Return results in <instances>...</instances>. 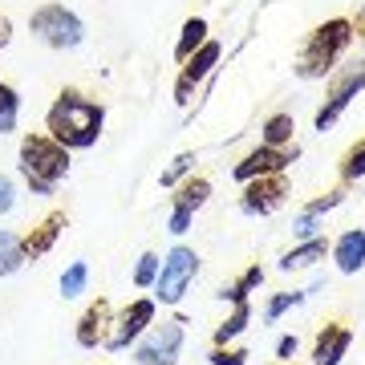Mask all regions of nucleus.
I'll return each instance as SVG.
<instances>
[{"label": "nucleus", "mask_w": 365, "mask_h": 365, "mask_svg": "<svg viewBox=\"0 0 365 365\" xmlns=\"http://www.w3.org/2000/svg\"><path fill=\"white\" fill-rule=\"evenodd\" d=\"M102 122H106V110L90 98H81L78 90H66L49 110V134L66 150H90L102 134Z\"/></svg>", "instance_id": "nucleus-1"}, {"label": "nucleus", "mask_w": 365, "mask_h": 365, "mask_svg": "<svg viewBox=\"0 0 365 365\" xmlns=\"http://www.w3.org/2000/svg\"><path fill=\"white\" fill-rule=\"evenodd\" d=\"M21 175L37 195H53L69 175V150L53 134H29L21 143Z\"/></svg>", "instance_id": "nucleus-2"}, {"label": "nucleus", "mask_w": 365, "mask_h": 365, "mask_svg": "<svg viewBox=\"0 0 365 365\" xmlns=\"http://www.w3.org/2000/svg\"><path fill=\"white\" fill-rule=\"evenodd\" d=\"M349 41H353V25H349V21H325L321 29H313L309 45L300 49L297 73H300V78H325L329 69H333V61L349 49Z\"/></svg>", "instance_id": "nucleus-3"}, {"label": "nucleus", "mask_w": 365, "mask_h": 365, "mask_svg": "<svg viewBox=\"0 0 365 365\" xmlns=\"http://www.w3.org/2000/svg\"><path fill=\"white\" fill-rule=\"evenodd\" d=\"M29 29H33L37 41H45L49 49H73V45H81V37H86L81 21L69 13L66 4H45V9H37L33 21H29Z\"/></svg>", "instance_id": "nucleus-4"}, {"label": "nucleus", "mask_w": 365, "mask_h": 365, "mask_svg": "<svg viewBox=\"0 0 365 365\" xmlns=\"http://www.w3.org/2000/svg\"><path fill=\"white\" fill-rule=\"evenodd\" d=\"M195 272H199V256H195V252H191V248H175L167 260H163V268H158V280H155L158 300H163V304L182 300V292L191 288Z\"/></svg>", "instance_id": "nucleus-5"}, {"label": "nucleus", "mask_w": 365, "mask_h": 365, "mask_svg": "<svg viewBox=\"0 0 365 365\" xmlns=\"http://www.w3.org/2000/svg\"><path fill=\"white\" fill-rule=\"evenodd\" d=\"M179 345H182V325L179 321H167V325L155 329V333L138 345L134 361H143V365H175L179 361Z\"/></svg>", "instance_id": "nucleus-6"}, {"label": "nucleus", "mask_w": 365, "mask_h": 365, "mask_svg": "<svg viewBox=\"0 0 365 365\" xmlns=\"http://www.w3.org/2000/svg\"><path fill=\"white\" fill-rule=\"evenodd\" d=\"M365 90V66H353L345 78L333 81V90H329V102L321 106V114H317V130H329L333 122L341 118V110L357 98V93Z\"/></svg>", "instance_id": "nucleus-7"}, {"label": "nucleus", "mask_w": 365, "mask_h": 365, "mask_svg": "<svg viewBox=\"0 0 365 365\" xmlns=\"http://www.w3.org/2000/svg\"><path fill=\"white\" fill-rule=\"evenodd\" d=\"M215 61H220V45H215V41H203V45H199V49L182 61V73H179V81H175V102H182V106L191 102L195 86L211 73V66H215Z\"/></svg>", "instance_id": "nucleus-8"}, {"label": "nucleus", "mask_w": 365, "mask_h": 365, "mask_svg": "<svg viewBox=\"0 0 365 365\" xmlns=\"http://www.w3.org/2000/svg\"><path fill=\"white\" fill-rule=\"evenodd\" d=\"M150 321H155V300H134L130 309L114 321V329L106 333L102 345H106V349H126V345H130V341L138 337Z\"/></svg>", "instance_id": "nucleus-9"}, {"label": "nucleus", "mask_w": 365, "mask_h": 365, "mask_svg": "<svg viewBox=\"0 0 365 365\" xmlns=\"http://www.w3.org/2000/svg\"><path fill=\"white\" fill-rule=\"evenodd\" d=\"M288 182L280 175H260V179H248V191H244V211L248 215H268L284 203Z\"/></svg>", "instance_id": "nucleus-10"}, {"label": "nucleus", "mask_w": 365, "mask_h": 365, "mask_svg": "<svg viewBox=\"0 0 365 365\" xmlns=\"http://www.w3.org/2000/svg\"><path fill=\"white\" fill-rule=\"evenodd\" d=\"M211 195V182L207 179H187L179 187V195H175V211H170V232L182 235L187 227H191V220H195V211L207 203Z\"/></svg>", "instance_id": "nucleus-11"}, {"label": "nucleus", "mask_w": 365, "mask_h": 365, "mask_svg": "<svg viewBox=\"0 0 365 365\" xmlns=\"http://www.w3.org/2000/svg\"><path fill=\"white\" fill-rule=\"evenodd\" d=\"M297 158V146L292 150H284V146H264V150H252L240 167H235V179H260V175H280V170L288 167Z\"/></svg>", "instance_id": "nucleus-12"}, {"label": "nucleus", "mask_w": 365, "mask_h": 365, "mask_svg": "<svg viewBox=\"0 0 365 365\" xmlns=\"http://www.w3.org/2000/svg\"><path fill=\"white\" fill-rule=\"evenodd\" d=\"M61 227H66V211H53V215H45V220L33 227V232L21 240V252H25V260H37V256H45V252L53 248V240L61 235Z\"/></svg>", "instance_id": "nucleus-13"}, {"label": "nucleus", "mask_w": 365, "mask_h": 365, "mask_svg": "<svg viewBox=\"0 0 365 365\" xmlns=\"http://www.w3.org/2000/svg\"><path fill=\"white\" fill-rule=\"evenodd\" d=\"M353 345V333L345 325H325V333L317 337V349H313V361L317 365H337Z\"/></svg>", "instance_id": "nucleus-14"}, {"label": "nucleus", "mask_w": 365, "mask_h": 365, "mask_svg": "<svg viewBox=\"0 0 365 365\" xmlns=\"http://www.w3.org/2000/svg\"><path fill=\"white\" fill-rule=\"evenodd\" d=\"M106 333H110V300H93L78 325V345L93 349L98 341H106Z\"/></svg>", "instance_id": "nucleus-15"}, {"label": "nucleus", "mask_w": 365, "mask_h": 365, "mask_svg": "<svg viewBox=\"0 0 365 365\" xmlns=\"http://www.w3.org/2000/svg\"><path fill=\"white\" fill-rule=\"evenodd\" d=\"M333 256H337V268H341V272H357V268L365 264V232H345V235L337 240Z\"/></svg>", "instance_id": "nucleus-16"}, {"label": "nucleus", "mask_w": 365, "mask_h": 365, "mask_svg": "<svg viewBox=\"0 0 365 365\" xmlns=\"http://www.w3.org/2000/svg\"><path fill=\"white\" fill-rule=\"evenodd\" d=\"M203 41H207V21L191 16V21L182 25V37H179V45H175V57H179V61H187V57H191Z\"/></svg>", "instance_id": "nucleus-17"}, {"label": "nucleus", "mask_w": 365, "mask_h": 365, "mask_svg": "<svg viewBox=\"0 0 365 365\" xmlns=\"http://www.w3.org/2000/svg\"><path fill=\"white\" fill-rule=\"evenodd\" d=\"M25 264V252H21V240L13 232H0V276H13L16 268Z\"/></svg>", "instance_id": "nucleus-18"}, {"label": "nucleus", "mask_w": 365, "mask_h": 365, "mask_svg": "<svg viewBox=\"0 0 365 365\" xmlns=\"http://www.w3.org/2000/svg\"><path fill=\"white\" fill-rule=\"evenodd\" d=\"M321 256H325V240H309L304 248L288 252L284 260H280V268H284V272H292V268H309V264H317Z\"/></svg>", "instance_id": "nucleus-19"}, {"label": "nucleus", "mask_w": 365, "mask_h": 365, "mask_svg": "<svg viewBox=\"0 0 365 365\" xmlns=\"http://www.w3.org/2000/svg\"><path fill=\"white\" fill-rule=\"evenodd\" d=\"M292 130H297V122L288 114H272L268 118V126H264V143L268 146H284V143H292Z\"/></svg>", "instance_id": "nucleus-20"}, {"label": "nucleus", "mask_w": 365, "mask_h": 365, "mask_svg": "<svg viewBox=\"0 0 365 365\" xmlns=\"http://www.w3.org/2000/svg\"><path fill=\"white\" fill-rule=\"evenodd\" d=\"M16 114H21V98H16L13 86L0 81V134H9L16 126Z\"/></svg>", "instance_id": "nucleus-21"}, {"label": "nucleus", "mask_w": 365, "mask_h": 365, "mask_svg": "<svg viewBox=\"0 0 365 365\" xmlns=\"http://www.w3.org/2000/svg\"><path fill=\"white\" fill-rule=\"evenodd\" d=\"M248 317H252L248 300H240V304H235V313H232V321L215 329V345H223V341H232L235 333H244V325H248Z\"/></svg>", "instance_id": "nucleus-22"}, {"label": "nucleus", "mask_w": 365, "mask_h": 365, "mask_svg": "<svg viewBox=\"0 0 365 365\" xmlns=\"http://www.w3.org/2000/svg\"><path fill=\"white\" fill-rule=\"evenodd\" d=\"M260 276H264L260 268H248V272L240 276V280H235L232 288H223L220 297H223V300H235V304H240V300H248V292H252L256 284H260Z\"/></svg>", "instance_id": "nucleus-23"}, {"label": "nucleus", "mask_w": 365, "mask_h": 365, "mask_svg": "<svg viewBox=\"0 0 365 365\" xmlns=\"http://www.w3.org/2000/svg\"><path fill=\"white\" fill-rule=\"evenodd\" d=\"M86 276H90V268H86V264H69V272L61 276V292H66V297H78L81 288H86Z\"/></svg>", "instance_id": "nucleus-24"}, {"label": "nucleus", "mask_w": 365, "mask_h": 365, "mask_svg": "<svg viewBox=\"0 0 365 365\" xmlns=\"http://www.w3.org/2000/svg\"><path fill=\"white\" fill-rule=\"evenodd\" d=\"M341 175H345V179H361V175H365V138L353 146L349 155H345V163H341Z\"/></svg>", "instance_id": "nucleus-25"}, {"label": "nucleus", "mask_w": 365, "mask_h": 365, "mask_svg": "<svg viewBox=\"0 0 365 365\" xmlns=\"http://www.w3.org/2000/svg\"><path fill=\"white\" fill-rule=\"evenodd\" d=\"M158 264H163V260H158V256H150V252H146L143 260H138V268H134V284H138V288L155 284V280H158Z\"/></svg>", "instance_id": "nucleus-26"}, {"label": "nucleus", "mask_w": 365, "mask_h": 365, "mask_svg": "<svg viewBox=\"0 0 365 365\" xmlns=\"http://www.w3.org/2000/svg\"><path fill=\"white\" fill-rule=\"evenodd\" d=\"M195 163V155H179L175 163H170V170H163V187H175L179 182V175H187V167Z\"/></svg>", "instance_id": "nucleus-27"}, {"label": "nucleus", "mask_w": 365, "mask_h": 365, "mask_svg": "<svg viewBox=\"0 0 365 365\" xmlns=\"http://www.w3.org/2000/svg\"><path fill=\"white\" fill-rule=\"evenodd\" d=\"M300 300H304V292H284V297H276L272 304H268V321H276L284 309H292V304H300Z\"/></svg>", "instance_id": "nucleus-28"}, {"label": "nucleus", "mask_w": 365, "mask_h": 365, "mask_svg": "<svg viewBox=\"0 0 365 365\" xmlns=\"http://www.w3.org/2000/svg\"><path fill=\"white\" fill-rule=\"evenodd\" d=\"M16 203V191H13V179L9 175H0V215H9Z\"/></svg>", "instance_id": "nucleus-29"}, {"label": "nucleus", "mask_w": 365, "mask_h": 365, "mask_svg": "<svg viewBox=\"0 0 365 365\" xmlns=\"http://www.w3.org/2000/svg\"><path fill=\"white\" fill-rule=\"evenodd\" d=\"M244 357H248V353H227V349L211 353V361H215V365H244Z\"/></svg>", "instance_id": "nucleus-30"}, {"label": "nucleus", "mask_w": 365, "mask_h": 365, "mask_svg": "<svg viewBox=\"0 0 365 365\" xmlns=\"http://www.w3.org/2000/svg\"><path fill=\"white\" fill-rule=\"evenodd\" d=\"M276 353H280V357H292V353H297V337H284L276 345Z\"/></svg>", "instance_id": "nucleus-31"}, {"label": "nucleus", "mask_w": 365, "mask_h": 365, "mask_svg": "<svg viewBox=\"0 0 365 365\" xmlns=\"http://www.w3.org/2000/svg\"><path fill=\"white\" fill-rule=\"evenodd\" d=\"M9 37H13V25H9V16H0V49L9 45Z\"/></svg>", "instance_id": "nucleus-32"}, {"label": "nucleus", "mask_w": 365, "mask_h": 365, "mask_svg": "<svg viewBox=\"0 0 365 365\" xmlns=\"http://www.w3.org/2000/svg\"><path fill=\"white\" fill-rule=\"evenodd\" d=\"M357 33H361V41H365V9H361V16H357Z\"/></svg>", "instance_id": "nucleus-33"}]
</instances>
